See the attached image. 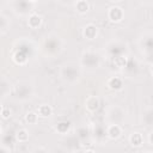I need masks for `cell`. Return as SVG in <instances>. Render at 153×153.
I'll list each match as a JSON object with an SVG mask.
<instances>
[{"label":"cell","mask_w":153,"mask_h":153,"mask_svg":"<svg viewBox=\"0 0 153 153\" xmlns=\"http://www.w3.org/2000/svg\"><path fill=\"white\" fill-rule=\"evenodd\" d=\"M151 73H152V74H153V65H152V66H151Z\"/></svg>","instance_id":"19"},{"label":"cell","mask_w":153,"mask_h":153,"mask_svg":"<svg viewBox=\"0 0 153 153\" xmlns=\"http://www.w3.org/2000/svg\"><path fill=\"white\" fill-rule=\"evenodd\" d=\"M148 140H149V143L153 145V131L149 133V135H148Z\"/></svg>","instance_id":"16"},{"label":"cell","mask_w":153,"mask_h":153,"mask_svg":"<svg viewBox=\"0 0 153 153\" xmlns=\"http://www.w3.org/2000/svg\"><path fill=\"white\" fill-rule=\"evenodd\" d=\"M51 112H53V109H51V106L48 105V104H42V105H39L38 109H37V115H38L39 117H43V118L49 117V116L51 115Z\"/></svg>","instance_id":"8"},{"label":"cell","mask_w":153,"mask_h":153,"mask_svg":"<svg viewBox=\"0 0 153 153\" xmlns=\"http://www.w3.org/2000/svg\"><path fill=\"white\" fill-rule=\"evenodd\" d=\"M121 134H122V128L118 124H110L106 129V135L111 140L118 139L121 136Z\"/></svg>","instance_id":"4"},{"label":"cell","mask_w":153,"mask_h":153,"mask_svg":"<svg viewBox=\"0 0 153 153\" xmlns=\"http://www.w3.org/2000/svg\"><path fill=\"white\" fill-rule=\"evenodd\" d=\"M124 12L120 6H111L108 11V18L110 19V22L112 23H118L123 19Z\"/></svg>","instance_id":"1"},{"label":"cell","mask_w":153,"mask_h":153,"mask_svg":"<svg viewBox=\"0 0 153 153\" xmlns=\"http://www.w3.org/2000/svg\"><path fill=\"white\" fill-rule=\"evenodd\" d=\"M122 86H123L122 79L118 78V76H112V78H110V79L108 80V87H109L110 90L117 91V90H121Z\"/></svg>","instance_id":"7"},{"label":"cell","mask_w":153,"mask_h":153,"mask_svg":"<svg viewBox=\"0 0 153 153\" xmlns=\"http://www.w3.org/2000/svg\"><path fill=\"white\" fill-rule=\"evenodd\" d=\"M13 61L17 63V65H25L26 63V61H27V57H26V55L23 53V51H16L14 54H13Z\"/></svg>","instance_id":"10"},{"label":"cell","mask_w":153,"mask_h":153,"mask_svg":"<svg viewBox=\"0 0 153 153\" xmlns=\"http://www.w3.org/2000/svg\"><path fill=\"white\" fill-rule=\"evenodd\" d=\"M114 65L118 68H124L127 65V59L124 56H116L114 59Z\"/></svg>","instance_id":"14"},{"label":"cell","mask_w":153,"mask_h":153,"mask_svg":"<svg viewBox=\"0 0 153 153\" xmlns=\"http://www.w3.org/2000/svg\"><path fill=\"white\" fill-rule=\"evenodd\" d=\"M82 35L86 39H94L98 35V27L94 24H87L82 31Z\"/></svg>","instance_id":"2"},{"label":"cell","mask_w":153,"mask_h":153,"mask_svg":"<svg viewBox=\"0 0 153 153\" xmlns=\"http://www.w3.org/2000/svg\"><path fill=\"white\" fill-rule=\"evenodd\" d=\"M129 143L133 147H140V146H142V143H143V136H142V134L139 133V131L133 133L129 136Z\"/></svg>","instance_id":"6"},{"label":"cell","mask_w":153,"mask_h":153,"mask_svg":"<svg viewBox=\"0 0 153 153\" xmlns=\"http://www.w3.org/2000/svg\"><path fill=\"white\" fill-rule=\"evenodd\" d=\"M27 25L31 29H38L42 25V17L37 13H32L27 18Z\"/></svg>","instance_id":"5"},{"label":"cell","mask_w":153,"mask_h":153,"mask_svg":"<svg viewBox=\"0 0 153 153\" xmlns=\"http://www.w3.org/2000/svg\"><path fill=\"white\" fill-rule=\"evenodd\" d=\"M56 130L60 134H66L69 130V122H60V123H57Z\"/></svg>","instance_id":"13"},{"label":"cell","mask_w":153,"mask_h":153,"mask_svg":"<svg viewBox=\"0 0 153 153\" xmlns=\"http://www.w3.org/2000/svg\"><path fill=\"white\" fill-rule=\"evenodd\" d=\"M84 153H96L94 151H92V149H88V151H85Z\"/></svg>","instance_id":"17"},{"label":"cell","mask_w":153,"mask_h":153,"mask_svg":"<svg viewBox=\"0 0 153 153\" xmlns=\"http://www.w3.org/2000/svg\"><path fill=\"white\" fill-rule=\"evenodd\" d=\"M10 116H11V110H10V108L2 106V109H1V117H2L4 120H7V118H10Z\"/></svg>","instance_id":"15"},{"label":"cell","mask_w":153,"mask_h":153,"mask_svg":"<svg viewBox=\"0 0 153 153\" xmlns=\"http://www.w3.org/2000/svg\"><path fill=\"white\" fill-rule=\"evenodd\" d=\"M88 8H90V5H88V2L85 1V0H79V1L75 2V10H76L80 14L86 13V12L88 11Z\"/></svg>","instance_id":"9"},{"label":"cell","mask_w":153,"mask_h":153,"mask_svg":"<svg viewBox=\"0 0 153 153\" xmlns=\"http://www.w3.org/2000/svg\"><path fill=\"white\" fill-rule=\"evenodd\" d=\"M38 115H37V112H33V111H30V112H27L26 115H25V121L29 123V124H36L37 123V121H38Z\"/></svg>","instance_id":"12"},{"label":"cell","mask_w":153,"mask_h":153,"mask_svg":"<svg viewBox=\"0 0 153 153\" xmlns=\"http://www.w3.org/2000/svg\"><path fill=\"white\" fill-rule=\"evenodd\" d=\"M85 108L90 112H94L99 108V100L96 96H88L85 100Z\"/></svg>","instance_id":"3"},{"label":"cell","mask_w":153,"mask_h":153,"mask_svg":"<svg viewBox=\"0 0 153 153\" xmlns=\"http://www.w3.org/2000/svg\"><path fill=\"white\" fill-rule=\"evenodd\" d=\"M1 153H7V152H6V149H5V148H1Z\"/></svg>","instance_id":"18"},{"label":"cell","mask_w":153,"mask_h":153,"mask_svg":"<svg viewBox=\"0 0 153 153\" xmlns=\"http://www.w3.org/2000/svg\"><path fill=\"white\" fill-rule=\"evenodd\" d=\"M16 139L19 142H26L29 140V133L26 129H19L16 133Z\"/></svg>","instance_id":"11"}]
</instances>
